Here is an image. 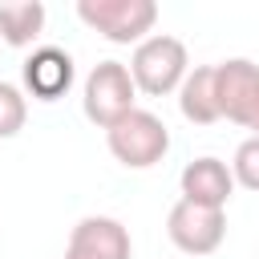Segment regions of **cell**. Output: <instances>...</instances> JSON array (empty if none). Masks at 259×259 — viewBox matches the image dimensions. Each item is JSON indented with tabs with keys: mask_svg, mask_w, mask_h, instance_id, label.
<instances>
[{
	"mask_svg": "<svg viewBox=\"0 0 259 259\" xmlns=\"http://www.w3.org/2000/svg\"><path fill=\"white\" fill-rule=\"evenodd\" d=\"M190 73V57H186V45L170 32H154L146 36L134 57H130V77L138 85V93L146 97H166V93H178V85L186 81Z\"/></svg>",
	"mask_w": 259,
	"mask_h": 259,
	"instance_id": "6da1fadb",
	"label": "cell"
},
{
	"mask_svg": "<svg viewBox=\"0 0 259 259\" xmlns=\"http://www.w3.org/2000/svg\"><path fill=\"white\" fill-rule=\"evenodd\" d=\"M105 146L109 154L125 166V170H150L166 158L170 150V130L158 113L150 109H130L117 125L105 130Z\"/></svg>",
	"mask_w": 259,
	"mask_h": 259,
	"instance_id": "7a4b0ae2",
	"label": "cell"
},
{
	"mask_svg": "<svg viewBox=\"0 0 259 259\" xmlns=\"http://www.w3.org/2000/svg\"><path fill=\"white\" fill-rule=\"evenodd\" d=\"M81 24L101 32L109 45H142L154 36L158 24V4L154 0H77Z\"/></svg>",
	"mask_w": 259,
	"mask_h": 259,
	"instance_id": "3957f363",
	"label": "cell"
},
{
	"mask_svg": "<svg viewBox=\"0 0 259 259\" xmlns=\"http://www.w3.org/2000/svg\"><path fill=\"white\" fill-rule=\"evenodd\" d=\"M134 97H138V85H134V77H130V65H121V61H97V65L89 69V77H85L81 105H85V117H89L93 125L109 130V125H117L130 109H138Z\"/></svg>",
	"mask_w": 259,
	"mask_h": 259,
	"instance_id": "277c9868",
	"label": "cell"
},
{
	"mask_svg": "<svg viewBox=\"0 0 259 259\" xmlns=\"http://www.w3.org/2000/svg\"><path fill=\"white\" fill-rule=\"evenodd\" d=\"M214 89H219V113L251 138H259V65L247 57H231L214 65Z\"/></svg>",
	"mask_w": 259,
	"mask_h": 259,
	"instance_id": "5b68a950",
	"label": "cell"
},
{
	"mask_svg": "<svg viewBox=\"0 0 259 259\" xmlns=\"http://www.w3.org/2000/svg\"><path fill=\"white\" fill-rule=\"evenodd\" d=\"M166 235L170 243L182 251V255H210L223 247L227 239V210H214V206H198L190 198H178L166 214Z\"/></svg>",
	"mask_w": 259,
	"mask_h": 259,
	"instance_id": "8992f818",
	"label": "cell"
},
{
	"mask_svg": "<svg viewBox=\"0 0 259 259\" xmlns=\"http://www.w3.org/2000/svg\"><path fill=\"white\" fill-rule=\"evenodd\" d=\"M65 259H130V231L109 214H85L69 235Z\"/></svg>",
	"mask_w": 259,
	"mask_h": 259,
	"instance_id": "52a82bcc",
	"label": "cell"
},
{
	"mask_svg": "<svg viewBox=\"0 0 259 259\" xmlns=\"http://www.w3.org/2000/svg\"><path fill=\"white\" fill-rule=\"evenodd\" d=\"M178 186H182V198H190V202H198V206L227 210V202H231V194H235V174H231V166H227L223 158L202 154V158H194V162L182 166Z\"/></svg>",
	"mask_w": 259,
	"mask_h": 259,
	"instance_id": "ba28073f",
	"label": "cell"
},
{
	"mask_svg": "<svg viewBox=\"0 0 259 259\" xmlns=\"http://www.w3.org/2000/svg\"><path fill=\"white\" fill-rule=\"evenodd\" d=\"M20 77H24V89H28L36 101H57V97H65V93L73 89L77 69H73V57H69L65 49L45 45V49H32V57L24 61Z\"/></svg>",
	"mask_w": 259,
	"mask_h": 259,
	"instance_id": "9c48e42d",
	"label": "cell"
},
{
	"mask_svg": "<svg viewBox=\"0 0 259 259\" xmlns=\"http://www.w3.org/2000/svg\"><path fill=\"white\" fill-rule=\"evenodd\" d=\"M178 109L194 125H214L219 113V89H214V65H194L186 81L178 85Z\"/></svg>",
	"mask_w": 259,
	"mask_h": 259,
	"instance_id": "30bf717a",
	"label": "cell"
},
{
	"mask_svg": "<svg viewBox=\"0 0 259 259\" xmlns=\"http://www.w3.org/2000/svg\"><path fill=\"white\" fill-rule=\"evenodd\" d=\"M45 4L28 0V4H0V40L8 49H28L40 32H45Z\"/></svg>",
	"mask_w": 259,
	"mask_h": 259,
	"instance_id": "8fae6325",
	"label": "cell"
},
{
	"mask_svg": "<svg viewBox=\"0 0 259 259\" xmlns=\"http://www.w3.org/2000/svg\"><path fill=\"white\" fill-rule=\"evenodd\" d=\"M24 121H28V97L12 81H0V138H16Z\"/></svg>",
	"mask_w": 259,
	"mask_h": 259,
	"instance_id": "7c38bea8",
	"label": "cell"
},
{
	"mask_svg": "<svg viewBox=\"0 0 259 259\" xmlns=\"http://www.w3.org/2000/svg\"><path fill=\"white\" fill-rule=\"evenodd\" d=\"M231 174H235V186L259 190V138L239 142V150H235V158H231Z\"/></svg>",
	"mask_w": 259,
	"mask_h": 259,
	"instance_id": "4fadbf2b",
	"label": "cell"
}]
</instances>
